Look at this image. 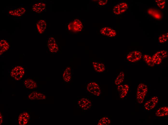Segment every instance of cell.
<instances>
[{
  "label": "cell",
  "mask_w": 168,
  "mask_h": 125,
  "mask_svg": "<svg viewBox=\"0 0 168 125\" xmlns=\"http://www.w3.org/2000/svg\"><path fill=\"white\" fill-rule=\"evenodd\" d=\"M147 90V87L145 84L141 83L138 85L137 89L136 98L139 103L143 102Z\"/></svg>",
  "instance_id": "cell-1"
},
{
  "label": "cell",
  "mask_w": 168,
  "mask_h": 125,
  "mask_svg": "<svg viewBox=\"0 0 168 125\" xmlns=\"http://www.w3.org/2000/svg\"><path fill=\"white\" fill-rule=\"evenodd\" d=\"M25 73L23 67L20 66H17L12 69L11 71V76L17 81L21 80Z\"/></svg>",
  "instance_id": "cell-2"
},
{
  "label": "cell",
  "mask_w": 168,
  "mask_h": 125,
  "mask_svg": "<svg viewBox=\"0 0 168 125\" xmlns=\"http://www.w3.org/2000/svg\"><path fill=\"white\" fill-rule=\"evenodd\" d=\"M128 8V4L125 2H121L115 5L112 11L116 15H119L125 12Z\"/></svg>",
  "instance_id": "cell-3"
},
{
  "label": "cell",
  "mask_w": 168,
  "mask_h": 125,
  "mask_svg": "<svg viewBox=\"0 0 168 125\" xmlns=\"http://www.w3.org/2000/svg\"><path fill=\"white\" fill-rule=\"evenodd\" d=\"M87 89L91 93L96 96H99L101 91L99 85L96 83L91 82L89 83L87 86Z\"/></svg>",
  "instance_id": "cell-4"
},
{
  "label": "cell",
  "mask_w": 168,
  "mask_h": 125,
  "mask_svg": "<svg viewBox=\"0 0 168 125\" xmlns=\"http://www.w3.org/2000/svg\"><path fill=\"white\" fill-rule=\"evenodd\" d=\"M142 55L141 53L138 51H133L129 53L126 56L128 61L134 62L139 60L141 58Z\"/></svg>",
  "instance_id": "cell-5"
},
{
  "label": "cell",
  "mask_w": 168,
  "mask_h": 125,
  "mask_svg": "<svg viewBox=\"0 0 168 125\" xmlns=\"http://www.w3.org/2000/svg\"><path fill=\"white\" fill-rule=\"evenodd\" d=\"M102 35L110 38L115 37L116 35V31L113 28L109 27H104L102 28L100 30Z\"/></svg>",
  "instance_id": "cell-6"
},
{
  "label": "cell",
  "mask_w": 168,
  "mask_h": 125,
  "mask_svg": "<svg viewBox=\"0 0 168 125\" xmlns=\"http://www.w3.org/2000/svg\"><path fill=\"white\" fill-rule=\"evenodd\" d=\"M48 47L51 52L56 53L58 50V47L55 39L51 37L48 40L47 42Z\"/></svg>",
  "instance_id": "cell-7"
},
{
  "label": "cell",
  "mask_w": 168,
  "mask_h": 125,
  "mask_svg": "<svg viewBox=\"0 0 168 125\" xmlns=\"http://www.w3.org/2000/svg\"><path fill=\"white\" fill-rule=\"evenodd\" d=\"M158 101V97L154 96L146 102L144 105L145 109L149 110L153 108L156 106Z\"/></svg>",
  "instance_id": "cell-8"
},
{
  "label": "cell",
  "mask_w": 168,
  "mask_h": 125,
  "mask_svg": "<svg viewBox=\"0 0 168 125\" xmlns=\"http://www.w3.org/2000/svg\"><path fill=\"white\" fill-rule=\"evenodd\" d=\"M30 119L29 115L27 112L21 113L18 117V123L20 125H25L28 123Z\"/></svg>",
  "instance_id": "cell-9"
},
{
  "label": "cell",
  "mask_w": 168,
  "mask_h": 125,
  "mask_svg": "<svg viewBox=\"0 0 168 125\" xmlns=\"http://www.w3.org/2000/svg\"><path fill=\"white\" fill-rule=\"evenodd\" d=\"M79 106L84 110L89 109L91 106V103L90 101L86 98H82L78 102Z\"/></svg>",
  "instance_id": "cell-10"
},
{
  "label": "cell",
  "mask_w": 168,
  "mask_h": 125,
  "mask_svg": "<svg viewBox=\"0 0 168 125\" xmlns=\"http://www.w3.org/2000/svg\"><path fill=\"white\" fill-rule=\"evenodd\" d=\"M129 88V86L126 84L119 85L117 87L118 92L120 93V97L123 98L126 95Z\"/></svg>",
  "instance_id": "cell-11"
},
{
  "label": "cell",
  "mask_w": 168,
  "mask_h": 125,
  "mask_svg": "<svg viewBox=\"0 0 168 125\" xmlns=\"http://www.w3.org/2000/svg\"><path fill=\"white\" fill-rule=\"evenodd\" d=\"M46 8V4L43 2H40L34 4L32 7L33 11L40 13L44 10Z\"/></svg>",
  "instance_id": "cell-12"
},
{
  "label": "cell",
  "mask_w": 168,
  "mask_h": 125,
  "mask_svg": "<svg viewBox=\"0 0 168 125\" xmlns=\"http://www.w3.org/2000/svg\"><path fill=\"white\" fill-rule=\"evenodd\" d=\"M28 97L32 100H43L46 98V96L42 93L34 91L29 95Z\"/></svg>",
  "instance_id": "cell-13"
},
{
  "label": "cell",
  "mask_w": 168,
  "mask_h": 125,
  "mask_svg": "<svg viewBox=\"0 0 168 125\" xmlns=\"http://www.w3.org/2000/svg\"><path fill=\"white\" fill-rule=\"evenodd\" d=\"M92 65L94 70L98 72H102L105 70V65L102 62L97 61L93 62H92Z\"/></svg>",
  "instance_id": "cell-14"
},
{
  "label": "cell",
  "mask_w": 168,
  "mask_h": 125,
  "mask_svg": "<svg viewBox=\"0 0 168 125\" xmlns=\"http://www.w3.org/2000/svg\"><path fill=\"white\" fill-rule=\"evenodd\" d=\"M72 30L75 32L80 31L82 30L83 25L81 21L79 19L75 20L72 23Z\"/></svg>",
  "instance_id": "cell-15"
},
{
  "label": "cell",
  "mask_w": 168,
  "mask_h": 125,
  "mask_svg": "<svg viewBox=\"0 0 168 125\" xmlns=\"http://www.w3.org/2000/svg\"><path fill=\"white\" fill-rule=\"evenodd\" d=\"M25 9L23 7H20L9 11L8 13L10 15L20 17L25 12Z\"/></svg>",
  "instance_id": "cell-16"
},
{
  "label": "cell",
  "mask_w": 168,
  "mask_h": 125,
  "mask_svg": "<svg viewBox=\"0 0 168 125\" xmlns=\"http://www.w3.org/2000/svg\"><path fill=\"white\" fill-rule=\"evenodd\" d=\"M148 13L154 18L160 19L162 18V15L159 11L154 8H150L147 11Z\"/></svg>",
  "instance_id": "cell-17"
},
{
  "label": "cell",
  "mask_w": 168,
  "mask_h": 125,
  "mask_svg": "<svg viewBox=\"0 0 168 125\" xmlns=\"http://www.w3.org/2000/svg\"><path fill=\"white\" fill-rule=\"evenodd\" d=\"M36 27L38 32L40 34H42L46 30L47 24L45 21L43 20L39 21L36 23Z\"/></svg>",
  "instance_id": "cell-18"
},
{
  "label": "cell",
  "mask_w": 168,
  "mask_h": 125,
  "mask_svg": "<svg viewBox=\"0 0 168 125\" xmlns=\"http://www.w3.org/2000/svg\"><path fill=\"white\" fill-rule=\"evenodd\" d=\"M156 116L159 117L167 116L168 115V107L164 106L159 108L156 111Z\"/></svg>",
  "instance_id": "cell-19"
},
{
  "label": "cell",
  "mask_w": 168,
  "mask_h": 125,
  "mask_svg": "<svg viewBox=\"0 0 168 125\" xmlns=\"http://www.w3.org/2000/svg\"><path fill=\"white\" fill-rule=\"evenodd\" d=\"M24 84L26 88L28 89H33L37 87L36 82L30 79H26L24 82Z\"/></svg>",
  "instance_id": "cell-20"
},
{
  "label": "cell",
  "mask_w": 168,
  "mask_h": 125,
  "mask_svg": "<svg viewBox=\"0 0 168 125\" xmlns=\"http://www.w3.org/2000/svg\"><path fill=\"white\" fill-rule=\"evenodd\" d=\"M64 80L67 82H69L71 78V72L70 67H67L64 72L63 75Z\"/></svg>",
  "instance_id": "cell-21"
},
{
  "label": "cell",
  "mask_w": 168,
  "mask_h": 125,
  "mask_svg": "<svg viewBox=\"0 0 168 125\" xmlns=\"http://www.w3.org/2000/svg\"><path fill=\"white\" fill-rule=\"evenodd\" d=\"M9 45L7 41L4 40H1L0 42V55L7 51L9 48Z\"/></svg>",
  "instance_id": "cell-22"
},
{
  "label": "cell",
  "mask_w": 168,
  "mask_h": 125,
  "mask_svg": "<svg viewBox=\"0 0 168 125\" xmlns=\"http://www.w3.org/2000/svg\"><path fill=\"white\" fill-rule=\"evenodd\" d=\"M143 59L149 66L152 67L154 65V64L152 60V57L150 55L145 54L143 56Z\"/></svg>",
  "instance_id": "cell-23"
},
{
  "label": "cell",
  "mask_w": 168,
  "mask_h": 125,
  "mask_svg": "<svg viewBox=\"0 0 168 125\" xmlns=\"http://www.w3.org/2000/svg\"><path fill=\"white\" fill-rule=\"evenodd\" d=\"M125 74L123 72H121L116 78L115 81V84L116 85H119L124 81Z\"/></svg>",
  "instance_id": "cell-24"
},
{
  "label": "cell",
  "mask_w": 168,
  "mask_h": 125,
  "mask_svg": "<svg viewBox=\"0 0 168 125\" xmlns=\"http://www.w3.org/2000/svg\"><path fill=\"white\" fill-rule=\"evenodd\" d=\"M110 119L107 117H104L100 119L98 122V125H108L110 124Z\"/></svg>",
  "instance_id": "cell-25"
},
{
  "label": "cell",
  "mask_w": 168,
  "mask_h": 125,
  "mask_svg": "<svg viewBox=\"0 0 168 125\" xmlns=\"http://www.w3.org/2000/svg\"><path fill=\"white\" fill-rule=\"evenodd\" d=\"M152 58L154 64L156 65L160 64L162 60L156 53L153 56Z\"/></svg>",
  "instance_id": "cell-26"
},
{
  "label": "cell",
  "mask_w": 168,
  "mask_h": 125,
  "mask_svg": "<svg viewBox=\"0 0 168 125\" xmlns=\"http://www.w3.org/2000/svg\"><path fill=\"white\" fill-rule=\"evenodd\" d=\"M155 2L157 6L161 9L163 10L166 6V1L165 0H156Z\"/></svg>",
  "instance_id": "cell-27"
},
{
  "label": "cell",
  "mask_w": 168,
  "mask_h": 125,
  "mask_svg": "<svg viewBox=\"0 0 168 125\" xmlns=\"http://www.w3.org/2000/svg\"><path fill=\"white\" fill-rule=\"evenodd\" d=\"M168 38V32L164 33L160 36L158 38L159 42L160 43H163L166 42Z\"/></svg>",
  "instance_id": "cell-28"
},
{
  "label": "cell",
  "mask_w": 168,
  "mask_h": 125,
  "mask_svg": "<svg viewBox=\"0 0 168 125\" xmlns=\"http://www.w3.org/2000/svg\"><path fill=\"white\" fill-rule=\"evenodd\" d=\"M156 53L162 59L166 58L168 56V52L165 50L159 51Z\"/></svg>",
  "instance_id": "cell-29"
},
{
  "label": "cell",
  "mask_w": 168,
  "mask_h": 125,
  "mask_svg": "<svg viewBox=\"0 0 168 125\" xmlns=\"http://www.w3.org/2000/svg\"><path fill=\"white\" fill-rule=\"evenodd\" d=\"M107 0H99L98 2V5L100 6H103L107 3Z\"/></svg>",
  "instance_id": "cell-30"
},
{
  "label": "cell",
  "mask_w": 168,
  "mask_h": 125,
  "mask_svg": "<svg viewBox=\"0 0 168 125\" xmlns=\"http://www.w3.org/2000/svg\"><path fill=\"white\" fill-rule=\"evenodd\" d=\"M3 119L1 113H0V125H1L3 123Z\"/></svg>",
  "instance_id": "cell-31"
}]
</instances>
